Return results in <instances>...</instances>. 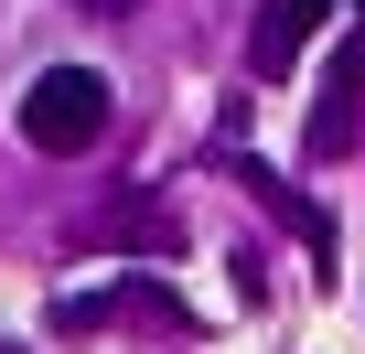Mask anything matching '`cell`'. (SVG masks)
I'll list each match as a JSON object with an SVG mask.
<instances>
[{"label": "cell", "instance_id": "4", "mask_svg": "<svg viewBox=\"0 0 365 354\" xmlns=\"http://www.w3.org/2000/svg\"><path fill=\"white\" fill-rule=\"evenodd\" d=\"M237 183H247V194H258L269 215H290V226L312 236V258H333V226H322V204H301V194L279 183V172H269V161H247V172H237Z\"/></svg>", "mask_w": 365, "mask_h": 354}, {"label": "cell", "instance_id": "1", "mask_svg": "<svg viewBox=\"0 0 365 354\" xmlns=\"http://www.w3.org/2000/svg\"><path fill=\"white\" fill-rule=\"evenodd\" d=\"M22 140H33L43 161L97 150V140H108V76H97V65H43L33 97H22Z\"/></svg>", "mask_w": 365, "mask_h": 354}, {"label": "cell", "instance_id": "3", "mask_svg": "<svg viewBox=\"0 0 365 354\" xmlns=\"http://www.w3.org/2000/svg\"><path fill=\"white\" fill-rule=\"evenodd\" d=\"M322 11H333V0H269V11H258V33H247V65H258V76H290V65L312 54Z\"/></svg>", "mask_w": 365, "mask_h": 354}, {"label": "cell", "instance_id": "6", "mask_svg": "<svg viewBox=\"0 0 365 354\" xmlns=\"http://www.w3.org/2000/svg\"><path fill=\"white\" fill-rule=\"evenodd\" d=\"M0 354H22V343H0Z\"/></svg>", "mask_w": 365, "mask_h": 354}, {"label": "cell", "instance_id": "2", "mask_svg": "<svg viewBox=\"0 0 365 354\" xmlns=\"http://www.w3.org/2000/svg\"><path fill=\"white\" fill-rule=\"evenodd\" d=\"M354 86H365V0H354V22H344V43H333L322 108H312V150H322V161H333V150L354 140Z\"/></svg>", "mask_w": 365, "mask_h": 354}, {"label": "cell", "instance_id": "5", "mask_svg": "<svg viewBox=\"0 0 365 354\" xmlns=\"http://www.w3.org/2000/svg\"><path fill=\"white\" fill-rule=\"evenodd\" d=\"M76 11H97V22H118V11H140V0H76Z\"/></svg>", "mask_w": 365, "mask_h": 354}]
</instances>
